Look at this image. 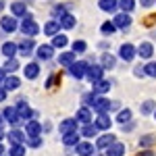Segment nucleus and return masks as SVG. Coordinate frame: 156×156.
<instances>
[{"label": "nucleus", "instance_id": "nucleus-3", "mask_svg": "<svg viewBox=\"0 0 156 156\" xmlns=\"http://www.w3.org/2000/svg\"><path fill=\"white\" fill-rule=\"evenodd\" d=\"M102 73H104V67L102 65H90L87 67V73H85V77L92 81V83H96L102 79Z\"/></svg>", "mask_w": 156, "mask_h": 156}, {"label": "nucleus", "instance_id": "nucleus-37", "mask_svg": "<svg viewBox=\"0 0 156 156\" xmlns=\"http://www.w3.org/2000/svg\"><path fill=\"white\" fill-rule=\"evenodd\" d=\"M17 69H19V62L15 58H9L4 62V71H17Z\"/></svg>", "mask_w": 156, "mask_h": 156}, {"label": "nucleus", "instance_id": "nucleus-29", "mask_svg": "<svg viewBox=\"0 0 156 156\" xmlns=\"http://www.w3.org/2000/svg\"><path fill=\"white\" fill-rule=\"evenodd\" d=\"M96 133H98L96 123H87V125H83V129H81V135H83V137H94Z\"/></svg>", "mask_w": 156, "mask_h": 156}, {"label": "nucleus", "instance_id": "nucleus-48", "mask_svg": "<svg viewBox=\"0 0 156 156\" xmlns=\"http://www.w3.org/2000/svg\"><path fill=\"white\" fill-rule=\"evenodd\" d=\"M4 154V146H0V156Z\"/></svg>", "mask_w": 156, "mask_h": 156}, {"label": "nucleus", "instance_id": "nucleus-46", "mask_svg": "<svg viewBox=\"0 0 156 156\" xmlns=\"http://www.w3.org/2000/svg\"><path fill=\"white\" fill-rule=\"evenodd\" d=\"M142 2V6H150V4H154L156 0H140Z\"/></svg>", "mask_w": 156, "mask_h": 156}, {"label": "nucleus", "instance_id": "nucleus-26", "mask_svg": "<svg viewBox=\"0 0 156 156\" xmlns=\"http://www.w3.org/2000/svg\"><path fill=\"white\" fill-rule=\"evenodd\" d=\"M62 144H65V146H79V133L73 131V133L62 135Z\"/></svg>", "mask_w": 156, "mask_h": 156}, {"label": "nucleus", "instance_id": "nucleus-50", "mask_svg": "<svg viewBox=\"0 0 156 156\" xmlns=\"http://www.w3.org/2000/svg\"><path fill=\"white\" fill-rule=\"evenodd\" d=\"M2 137H4V131H2V129H0V140H2Z\"/></svg>", "mask_w": 156, "mask_h": 156}, {"label": "nucleus", "instance_id": "nucleus-34", "mask_svg": "<svg viewBox=\"0 0 156 156\" xmlns=\"http://www.w3.org/2000/svg\"><path fill=\"white\" fill-rule=\"evenodd\" d=\"M102 67L104 69H115V56L112 54H104L102 56Z\"/></svg>", "mask_w": 156, "mask_h": 156}, {"label": "nucleus", "instance_id": "nucleus-32", "mask_svg": "<svg viewBox=\"0 0 156 156\" xmlns=\"http://www.w3.org/2000/svg\"><path fill=\"white\" fill-rule=\"evenodd\" d=\"M100 31L102 34H115L117 31V25H115V21H106V23H102V27H100Z\"/></svg>", "mask_w": 156, "mask_h": 156}, {"label": "nucleus", "instance_id": "nucleus-45", "mask_svg": "<svg viewBox=\"0 0 156 156\" xmlns=\"http://www.w3.org/2000/svg\"><path fill=\"white\" fill-rule=\"evenodd\" d=\"M4 81H6V71L0 69V83H4Z\"/></svg>", "mask_w": 156, "mask_h": 156}, {"label": "nucleus", "instance_id": "nucleus-9", "mask_svg": "<svg viewBox=\"0 0 156 156\" xmlns=\"http://www.w3.org/2000/svg\"><path fill=\"white\" fill-rule=\"evenodd\" d=\"M115 25H117V29H127V27L131 25L129 12H119V15L115 17Z\"/></svg>", "mask_w": 156, "mask_h": 156}, {"label": "nucleus", "instance_id": "nucleus-51", "mask_svg": "<svg viewBox=\"0 0 156 156\" xmlns=\"http://www.w3.org/2000/svg\"><path fill=\"white\" fill-rule=\"evenodd\" d=\"M2 119H4V117H2V115H0V125H2Z\"/></svg>", "mask_w": 156, "mask_h": 156}, {"label": "nucleus", "instance_id": "nucleus-43", "mask_svg": "<svg viewBox=\"0 0 156 156\" xmlns=\"http://www.w3.org/2000/svg\"><path fill=\"white\" fill-rule=\"evenodd\" d=\"M29 146H31V148H40V146H42L40 135H37V137H29Z\"/></svg>", "mask_w": 156, "mask_h": 156}, {"label": "nucleus", "instance_id": "nucleus-25", "mask_svg": "<svg viewBox=\"0 0 156 156\" xmlns=\"http://www.w3.org/2000/svg\"><path fill=\"white\" fill-rule=\"evenodd\" d=\"M60 27L62 29H73L75 27V17H73L71 12H67V15L60 17Z\"/></svg>", "mask_w": 156, "mask_h": 156}, {"label": "nucleus", "instance_id": "nucleus-33", "mask_svg": "<svg viewBox=\"0 0 156 156\" xmlns=\"http://www.w3.org/2000/svg\"><path fill=\"white\" fill-rule=\"evenodd\" d=\"M19 85H21V81H19L17 77H12V75L6 77V81H4V87H6V90H17Z\"/></svg>", "mask_w": 156, "mask_h": 156}, {"label": "nucleus", "instance_id": "nucleus-19", "mask_svg": "<svg viewBox=\"0 0 156 156\" xmlns=\"http://www.w3.org/2000/svg\"><path fill=\"white\" fill-rule=\"evenodd\" d=\"M75 119L79 121V123H85V125H87V123L92 121V110H90L87 106L79 108V110H77V117H75Z\"/></svg>", "mask_w": 156, "mask_h": 156}, {"label": "nucleus", "instance_id": "nucleus-23", "mask_svg": "<svg viewBox=\"0 0 156 156\" xmlns=\"http://www.w3.org/2000/svg\"><path fill=\"white\" fill-rule=\"evenodd\" d=\"M123 154H125V144H119V142H115L106 150V156H123Z\"/></svg>", "mask_w": 156, "mask_h": 156}, {"label": "nucleus", "instance_id": "nucleus-12", "mask_svg": "<svg viewBox=\"0 0 156 156\" xmlns=\"http://www.w3.org/2000/svg\"><path fill=\"white\" fill-rule=\"evenodd\" d=\"M19 115H21V119H25V121H31L34 117H36V110H31V108L25 104L23 100L19 102Z\"/></svg>", "mask_w": 156, "mask_h": 156}, {"label": "nucleus", "instance_id": "nucleus-8", "mask_svg": "<svg viewBox=\"0 0 156 156\" xmlns=\"http://www.w3.org/2000/svg\"><path fill=\"white\" fill-rule=\"evenodd\" d=\"M77 129V119H65L62 123L58 125V131L62 133V135H67V133H73Z\"/></svg>", "mask_w": 156, "mask_h": 156}, {"label": "nucleus", "instance_id": "nucleus-30", "mask_svg": "<svg viewBox=\"0 0 156 156\" xmlns=\"http://www.w3.org/2000/svg\"><path fill=\"white\" fill-rule=\"evenodd\" d=\"M58 62H60V65L71 67L73 62H75V52H62V54L58 56Z\"/></svg>", "mask_w": 156, "mask_h": 156}, {"label": "nucleus", "instance_id": "nucleus-11", "mask_svg": "<svg viewBox=\"0 0 156 156\" xmlns=\"http://www.w3.org/2000/svg\"><path fill=\"white\" fill-rule=\"evenodd\" d=\"M0 25H2V29H4L6 34L17 31V21H15V17H2V19H0Z\"/></svg>", "mask_w": 156, "mask_h": 156}, {"label": "nucleus", "instance_id": "nucleus-40", "mask_svg": "<svg viewBox=\"0 0 156 156\" xmlns=\"http://www.w3.org/2000/svg\"><path fill=\"white\" fill-rule=\"evenodd\" d=\"M152 110H154V102H152V100H148V102L142 104V112H144V115H150Z\"/></svg>", "mask_w": 156, "mask_h": 156}, {"label": "nucleus", "instance_id": "nucleus-18", "mask_svg": "<svg viewBox=\"0 0 156 156\" xmlns=\"http://www.w3.org/2000/svg\"><path fill=\"white\" fill-rule=\"evenodd\" d=\"M137 54H140L142 58H150V56L154 54V46H152L150 42H144V44L137 48Z\"/></svg>", "mask_w": 156, "mask_h": 156}, {"label": "nucleus", "instance_id": "nucleus-1", "mask_svg": "<svg viewBox=\"0 0 156 156\" xmlns=\"http://www.w3.org/2000/svg\"><path fill=\"white\" fill-rule=\"evenodd\" d=\"M21 31H23V36H27V37H34L40 31V27H37V23L31 19V15H27L23 19V23H21Z\"/></svg>", "mask_w": 156, "mask_h": 156}, {"label": "nucleus", "instance_id": "nucleus-31", "mask_svg": "<svg viewBox=\"0 0 156 156\" xmlns=\"http://www.w3.org/2000/svg\"><path fill=\"white\" fill-rule=\"evenodd\" d=\"M119 6L123 12H131L135 9V0H119Z\"/></svg>", "mask_w": 156, "mask_h": 156}, {"label": "nucleus", "instance_id": "nucleus-5", "mask_svg": "<svg viewBox=\"0 0 156 156\" xmlns=\"http://www.w3.org/2000/svg\"><path fill=\"white\" fill-rule=\"evenodd\" d=\"M115 142H117V140H115V135H112V133H104V135H100V137H98L96 148H100V150H108Z\"/></svg>", "mask_w": 156, "mask_h": 156}, {"label": "nucleus", "instance_id": "nucleus-24", "mask_svg": "<svg viewBox=\"0 0 156 156\" xmlns=\"http://www.w3.org/2000/svg\"><path fill=\"white\" fill-rule=\"evenodd\" d=\"M17 50H19V46H17V44H12V42L2 44V54H4L6 58H12V56L17 54Z\"/></svg>", "mask_w": 156, "mask_h": 156}, {"label": "nucleus", "instance_id": "nucleus-22", "mask_svg": "<svg viewBox=\"0 0 156 156\" xmlns=\"http://www.w3.org/2000/svg\"><path fill=\"white\" fill-rule=\"evenodd\" d=\"M108 90H110V81L108 79H100L94 83V94H108Z\"/></svg>", "mask_w": 156, "mask_h": 156}, {"label": "nucleus", "instance_id": "nucleus-28", "mask_svg": "<svg viewBox=\"0 0 156 156\" xmlns=\"http://www.w3.org/2000/svg\"><path fill=\"white\" fill-rule=\"evenodd\" d=\"M117 6H119L117 0H100V9L106 11V12H115V11H117Z\"/></svg>", "mask_w": 156, "mask_h": 156}, {"label": "nucleus", "instance_id": "nucleus-38", "mask_svg": "<svg viewBox=\"0 0 156 156\" xmlns=\"http://www.w3.org/2000/svg\"><path fill=\"white\" fill-rule=\"evenodd\" d=\"M129 119H131V112H129L127 108H125V110H121L119 117H117V121H119V123H123V125H125V123H127Z\"/></svg>", "mask_w": 156, "mask_h": 156}, {"label": "nucleus", "instance_id": "nucleus-17", "mask_svg": "<svg viewBox=\"0 0 156 156\" xmlns=\"http://www.w3.org/2000/svg\"><path fill=\"white\" fill-rule=\"evenodd\" d=\"M37 73H40V65H37V62L25 65V79H36Z\"/></svg>", "mask_w": 156, "mask_h": 156}, {"label": "nucleus", "instance_id": "nucleus-49", "mask_svg": "<svg viewBox=\"0 0 156 156\" xmlns=\"http://www.w3.org/2000/svg\"><path fill=\"white\" fill-rule=\"evenodd\" d=\"M2 9H4V2H2V0H0V11H2Z\"/></svg>", "mask_w": 156, "mask_h": 156}, {"label": "nucleus", "instance_id": "nucleus-4", "mask_svg": "<svg viewBox=\"0 0 156 156\" xmlns=\"http://www.w3.org/2000/svg\"><path fill=\"white\" fill-rule=\"evenodd\" d=\"M2 117L9 121L11 125H17L19 121H21V115H19V108H15V106H9V108H4L2 110Z\"/></svg>", "mask_w": 156, "mask_h": 156}, {"label": "nucleus", "instance_id": "nucleus-41", "mask_svg": "<svg viewBox=\"0 0 156 156\" xmlns=\"http://www.w3.org/2000/svg\"><path fill=\"white\" fill-rule=\"evenodd\" d=\"M146 75L156 77V62H148V65H146Z\"/></svg>", "mask_w": 156, "mask_h": 156}, {"label": "nucleus", "instance_id": "nucleus-44", "mask_svg": "<svg viewBox=\"0 0 156 156\" xmlns=\"http://www.w3.org/2000/svg\"><path fill=\"white\" fill-rule=\"evenodd\" d=\"M6 92H9L6 87H0V100H4V98H6Z\"/></svg>", "mask_w": 156, "mask_h": 156}, {"label": "nucleus", "instance_id": "nucleus-42", "mask_svg": "<svg viewBox=\"0 0 156 156\" xmlns=\"http://www.w3.org/2000/svg\"><path fill=\"white\" fill-rule=\"evenodd\" d=\"M52 15H54V17H62V15H67V12H65V6H62V4L54 6V9H52Z\"/></svg>", "mask_w": 156, "mask_h": 156}, {"label": "nucleus", "instance_id": "nucleus-20", "mask_svg": "<svg viewBox=\"0 0 156 156\" xmlns=\"http://www.w3.org/2000/svg\"><path fill=\"white\" fill-rule=\"evenodd\" d=\"M58 29H60V23L58 21H48V23L44 25V34L46 36H58Z\"/></svg>", "mask_w": 156, "mask_h": 156}, {"label": "nucleus", "instance_id": "nucleus-36", "mask_svg": "<svg viewBox=\"0 0 156 156\" xmlns=\"http://www.w3.org/2000/svg\"><path fill=\"white\" fill-rule=\"evenodd\" d=\"M9 156H25V146H23V144L12 146L11 152H9Z\"/></svg>", "mask_w": 156, "mask_h": 156}, {"label": "nucleus", "instance_id": "nucleus-39", "mask_svg": "<svg viewBox=\"0 0 156 156\" xmlns=\"http://www.w3.org/2000/svg\"><path fill=\"white\" fill-rule=\"evenodd\" d=\"M85 48H87V44H85L83 40H77L73 44V52H85Z\"/></svg>", "mask_w": 156, "mask_h": 156}, {"label": "nucleus", "instance_id": "nucleus-21", "mask_svg": "<svg viewBox=\"0 0 156 156\" xmlns=\"http://www.w3.org/2000/svg\"><path fill=\"white\" fill-rule=\"evenodd\" d=\"M96 125H98V129H110V125H112V119L108 117L106 112L104 115H98V119H96Z\"/></svg>", "mask_w": 156, "mask_h": 156}, {"label": "nucleus", "instance_id": "nucleus-35", "mask_svg": "<svg viewBox=\"0 0 156 156\" xmlns=\"http://www.w3.org/2000/svg\"><path fill=\"white\" fill-rule=\"evenodd\" d=\"M52 46H54V48H62V46H67V36H54V37H52Z\"/></svg>", "mask_w": 156, "mask_h": 156}, {"label": "nucleus", "instance_id": "nucleus-10", "mask_svg": "<svg viewBox=\"0 0 156 156\" xmlns=\"http://www.w3.org/2000/svg\"><path fill=\"white\" fill-rule=\"evenodd\" d=\"M119 56L129 62V60H133V56H135V48H133L131 44H123V46L119 48Z\"/></svg>", "mask_w": 156, "mask_h": 156}, {"label": "nucleus", "instance_id": "nucleus-14", "mask_svg": "<svg viewBox=\"0 0 156 156\" xmlns=\"http://www.w3.org/2000/svg\"><path fill=\"white\" fill-rule=\"evenodd\" d=\"M9 142H11L12 146L23 144L25 142V133L21 131V129H12V131H9Z\"/></svg>", "mask_w": 156, "mask_h": 156}, {"label": "nucleus", "instance_id": "nucleus-15", "mask_svg": "<svg viewBox=\"0 0 156 156\" xmlns=\"http://www.w3.org/2000/svg\"><path fill=\"white\" fill-rule=\"evenodd\" d=\"M40 131H42V125H40V123H36V121H29V123L25 125V133H27L29 137H37V135H40Z\"/></svg>", "mask_w": 156, "mask_h": 156}, {"label": "nucleus", "instance_id": "nucleus-6", "mask_svg": "<svg viewBox=\"0 0 156 156\" xmlns=\"http://www.w3.org/2000/svg\"><path fill=\"white\" fill-rule=\"evenodd\" d=\"M52 56H54V46L52 44H42L37 48V58L40 60H50Z\"/></svg>", "mask_w": 156, "mask_h": 156}, {"label": "nucleus", "instance_id": "nucleus-47", "mask_svg": "<svg viewBox=\"0 0 156 156\" xmlns=\"http://www.w3.org/2000/svg\"><path fill=\"white\" fill-rule=\"evenodd\" d=\"M140 156H152V152H142Z\"/></svg>", "mask_w": 156, "mask_h": 156}, {"label": "nucleus", "instance_id": "nucleus-52", "mask_svg": "<svg viewBox=\"0 0 156 156\" xmlns=\"http://www.w3.org/2000/svg\"><path fill=\"white\" fill-rule=\"evenodd\" d=\"M2 156H4V154H2Z\"/></svg>", "mask_w": 156, "mask_h": 156}, {"label": "nucleus", "instance_id": "nucleus-2", "mask_svg": "<svg viewBox=\"0 0 156 156\" xmlns=\"http://www.w3.org/2000/svg\"><path fill=\"white\" fill-rule=\"evenodd\" d=\"M87 67H90V65H87L85 60H75L71 67H69V73H71L75 79H81L85 73H87Z\"/></svg>", "mask_w": 156, "mask_h": 156}, {"label": "nucleus", "instance_id": "nucleus-13", "mask_svg": "<svg viewBox=\"0 0 156 156\" xmlns=\"http://www.w3.org/2000/svg\"><path fill=\"white\" fill-rule=\"evenodd\" d=\"M11 11H12V15L15 17H27L29 12H27V6H25V2H12L11 4Z\"/></svg>", "mask_w": 156, "mask_h": 156}, {"label": "nucleus", "instance_id": "nucleus-27", "mask_svg": "<svg viewBox=\"0 0 156 156\" xmlns=\"http://www.w3.org/2000/svg\"><path fill=\"white\" fill-rule=\"evenodd\" d=\"M34 46H36V44H34V42H31V40L27 37V40H23V42L19 44V52H21L23 56H27V54H31V50H34Z\"/></svg>", "mask_w": 156, "mask_h": 156}, {"label": "nucleus", "instance_id": "nucleus-7", "mask_svg": "<svg viewBox=\"0 0 156 156\" xmlns=\"http://www.w3.org/2000/svg\"><path fill=\"white\" fill-rule=\"evenodd\" d=\"M110 106H112V104L108 102L106 98H96V100H94V104H92V108L96 110L98 115H104V112H108V108H110Z\"/></svg>", "mask_w": 156, "mask_h": 156}, {"label": "nucleus", "instance_id": "nucleus-16", "mask_svg": "<svg viewBox=\"0 0 156 156\" xmlns=\"http://www.w3.org/2000/svg\"><path fill=\"white\" fill-rule=\"evenodd\" d=\"M94 150H96V146H92L90 142H81V144L77 146V154L79 156H92Z\"/></svg>", "mask_w": 156, "mask_h": 156}]
</instances>
